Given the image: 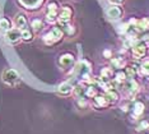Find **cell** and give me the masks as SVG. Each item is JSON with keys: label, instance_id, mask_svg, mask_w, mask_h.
<instances>
[{"label": "cell", "instance_id": "cell-10", "mask_svg": "<svg viewBox=\"0 0 149 134\" xmlns=\"http://www.w3.org/2000/svg\"><path fill=\"white\" fill-rule=\"evenodd\" d=\"M94 101H93V104L96 107H106V106L110 104L108 102V100L104 97V96H94Z\"/></svg>", "mask_w": 149, "mask_h": 134}, {"label": "cell", "instance_id": "cell-2", "mask_svg": "<svg viewBox=\"0 0 149 134\" xmlns=\"http://www.w3.org/2000/svg\"><path fill=\"white\" fill-rule=\"evenodd\" d=\"M63 37V31L59 28V27H55V28H52L50 31L47 35L43 36V41H45V43L47 45H54L56 43L57 41H60Z\"/></svg>", "mask_w": 149, "mask_h": 134}, {"label": "cell", "instance_id": "cell-5", "mask_svg": "<svg viewBox=\"0 0 149 134\" xmlns=\"http://www.w3.org/2000/svg\"><path fill=\"white\" fill-rule=\"evenodd\" d=\"M73 17V9L69 5H65L64 8L60 9V12L57 13V19L59 22H69Z\"/></svg>", "mask_w": 149, "mask_h": 134}, {"label": "cell", "instance_id": "cell-6", "mask_svg": "<svg viewBox=\"0 0 149 134\" xmlns=\"http://www.w3.org/2000/svg\"><path fill=\"white\" fill-rule=\"evenodd\" d=\"M5 39L9 43H17L19 40H22V35H21V29L14 28V29H9L5 35Z\"/></svg>", "mask_w": 149, "mask_h": 134}, {"label": "cell", "instance_id": "cell-8", "mask_svg": "<svg viewBox=\"0 0 149 134\" xmlns=\"http://www.w3.org/2000/svg\"><path fill=\"white\" fill-rule=\"evenodd\" d=\"M14 23H15V27L18 29H24L27 28V17L23 14V13H19V14L15 15L14 18Z\"/></svg>", "mask_w": 149, "mask_h": 134}, {"label": "cell", "instance_id": "cell-14", "mask_svg": "<svg viewBox=\"0 0 149 134\" xmlns=\"http://www.w3.org/2000/svg\"><path fill=\"white\" fill-rule=\"evenodd\" d=\"M21 35H22V40L26 41V42H29V41L33 40V33L29 28H24L21 31Z\"/></svg>", "mask_w": 149, "mask_h": 134}, {"label": "cell", "instance_id": "cell-7", "mask_svg": "<svg viewBox=\"0 0 149 134\" xmlns=\"http://www.w3.org/2000/svg\"><path fill=\"white\" fill-rule=\"evenodd\" d=\"M133 55L135 58H144L147 55V46L144 42H138L133 46Z\"/></svg>", "mask_w": 149, "mask_h": 134}, {"label": "cell", "instance_id": "cell-18", "mask_svg": "<svg viewBox=\"0 0 149 134\" xmlns=\"http://www.w3.org/2000/svg\"><path fill=\"white\" fill-rule=\"evenodd\" d=\"M31 26H32V29L36 31V32H38V31H41L43 28V23L41 19H33L31 22Z\"/></svg>", "mask_w": 149, "mask_h": 134}, {"label": "cell", "instance_id": "cell-26", "mask_svg": "<svg viewBox=\"0 0 149 134\" xmlns=\"http://www.w3.org/2000/svg\"><path fill=\"white\" fill-rule=\"evenodd\" d=\"M135 73H136V70H135V68L134 67H129L127 68V74H129V77H134Z\"/></svg>", "mask_w": 149, "mask_h": 134}, {"label": "cell", "instance_id": "cell-21", "mask_svg": "<svg viewBox=\"0 0 149 134\" xmlns=\"http://www.w3.org/2000/svg\"><path fill=\"white\" fill-rule=\"evenodd\" d=\"M74 95H75L78 98H82L84 96V88L83 87H77L75 89H74Z\"/></svg>", "mask_w": 149, "mask_h": 134}, {"label": "cell", "instance_id": "cell-13", "mask_svg": "<svg viewBox=\"0 0 149 134\" xmlns=\"http://www.w3.org/2000/svg\"><path fill=\"white\" fill-rule=\"evenodd\" d=\"M26 8L28 9H33V8H37V5H40L41 0H19Z\"/></svg>", "mask_w": 149, "mask_h": 134}, {"label": "cell", "instance_id": "cell-1", "mask_svg": "<svg viewBox=\"0 0 149 134\" xmlns=\"http://www.w3.org/2000/svg\"><path fill=\"white\" fill-rule=\"evenodd\" d=\"M3 82L9 86H15L17 83H19V81H21V78H19V74L18 72L14 70V69H5L3 72Z\"/></svg>", "mask_w": 149, "mask_h": 134}, {"label": "cell", "instance_id": "cell-23", "mask_svg": "<svg viewBox=\"0 0 149 134\" xmlns=\"http://www.w3.org/2000/svg\"><path fill=\"white\" fill-rule=\"evenodd\" d=\"M144 129H149V120H143L139 124V130H144Z\"/></svg>", "mask_w": 149, "mask_h": 134}, {"label": "cell", "instance_id": "cell-24", "mask_svg": "<svg viewBox=\"0 0 149 134\" xmlns=\"http://www.w3.org/2000/svg\"><path fill=\"white\" fill-rule=\"evenodd\" d=\"M141 72H143L144 74L149 75V60L143 63V65H141Z\"/></svg>", "mask_w": 149, "mask_h": 134}, {"label": "cell", "instance_id": "cell-3", "mask_svg": "<svg viewBox=\"0 0 149 134\" xmlns=\"http://www.w3.org/2000/svg\"><path fill=\"white\" fill-rule=\"evenodd\" d=\"M129 26H131L133 28H135V31H139V32H145V31H149V18L148 17H144V18L140 19H135L133 18L129 23Z\"/></svg>", "mask_w": 149, "mask_h": 134}, {"label": "cell", "instance_id": "cell-4", "mask_svg": "<svg viewBox=\"0 0 149 134\" xmlns=\"http://www.w3.org/2000/svg\"><path fill=\"white\" fill-rule=\"evenodd\" d=\"M107 14V18L111 19V20H117V19H121L124 15V9L121 8L120 5H113V6H110L106 12Z\"/></svg>", "mask_w": 149, "mask_h": 134}, {"label": "cell", "instance_id": "cell-19", "mask_svg": "<svg viewBox=\"0 0 149 134\" xmlns=\"http://www.w3.org/2000/svg\"><path fill=\"white\" fill-rule=\"evenodd\" d=\"M46 20L49 23H55L57 20V12H47L46 13Z\"/></svg>", "mask_w": 149, "mask_h": 134}, {"label": "cell", "instance_id": "cell-20", "mask_svg": "<svg viewBox=\"0 0 149 134\" xmlns=\"http://www.w3.org/2000/svg\"><path fill=\"white\" fill-rule=\"evenodd\" d=\"M59 10V3L57 1H50L47 4V12H57Z\"/></svg>", "mask_w": 149, "mask_h": 134}, {"label": "cell", "instance_id": "cell-27", "mask_svg": "<svg viewBox=\"0 0 149 134\" xmlns=\"http://www.w3.org/2000/svg\"><path fill=\"white\" fill-rule=\"evenodd\" d=\"M108 1H110L111 4H113V5H120L121 3H124V0H108Z\"/></svg>", "mask_w": 149, "mask_h": 134}, {"label": "cell", "instance_id": "cell-28", "mask_svg": "<svg viewBox=\"0 0 149 134\" xmlns=\"http://www.w3.org/2000/svg\"><path fill=\"white\" fill-rule=\"evenodd\" d=\"M103 54H104V56H106V58H107V56H108V58L111 56V51H107V50H106V51H104Z\"/></svg>", "mask_w": 149, "mask_h": 134}, {"label": "cell", "instance_id": "cell-9", "mask_svg": "<svg viewBox=\"0 0 149 134\" xmlns=\"http://www.w3.org/2000/svg\"><path fill=\"white\" fill-rule=\"evenodd\" d=\"M60 65H61L63 68H69L72 67L74 64V56L72 54H64L61 58H60Z\"/></svg>", "mask_w": 149, "mask_h": 134}, {"label": "cell", "instance_id": "cell-17", "mask_svg": "<svg viewBox=\"0 0 149 134\" xmlns=\"http://www.w3.org/2000/svg\"><path fill=\"white\" fill-rule=\"evenodd\" d=\"M104 97L108 100V102H115L116 100L118 98V95L116 91H112V89H108L106 92V95H104Z\"/></svg>", "mask_w": 149, "mask_h": 134}, {"label": "cell", "instance_id": "cell-11", "mask_svg": "<svg viewBox=\"0 0 149 134\" xmlns=\"http://www.w3.org/2000/svg\"><path fill=\"white\" fill-rule=\"evenodd\" d=\"M9 29H12V22L5 17L0 18V31L1 32H8Z\"/></svg>", "mask_w": 149, "mask_h": 134}, {"label": "cell", "instance_id": "cell-25", "mask_svg": "<svg viewBox=\"0 0 149 134\" xmlns=\"http://www.w3.org/2000/svg\"><path fill=\"white\" fill-rule=\"evenodd\" d=\"M116 78H117V81L124 82L125 79H126V74L123 73V72H120V73H117V74H116Z\"/></svg>", "mask_w": 149, "mask_h": 134}, {"label": "cell", "instance_id": "cell-16", "mask_svg": "<svg viewBox=\"0 0 149 134\" xmlns=\"http://www.w3.org/2000/svg\"><path fill=\"white\" fill-rule=\"evenodd\" d=\"M59 28L63 31V32L65 33H69V35H72L73 33V27L69 25V22H59Z\"/></svg>", "mask_w": 149, "mask_h": 134}, {"label": "cell", "instance_id": "cell-22", "mask_svg": "<svg viewBox=\"0 0 149 134\" xmlns=\"http://www.w3.org/2000/svg\"><path fill=\"white\" fill-rule=\"evenodd\" d=\"M111 64H112V67H115V68H121L124 65V61H121L120 59H112L111 60Z\"/></svg>", "mask_w": 149, "mask_h": 134}, {"label": "cell", "instance_id": "cell-15", "mask_svg": "<svg viewBox=\"0 0 149 134\" xmlns=\"http://www.w3.org/2000/svg\"><path fill=\"white\" fill-rule=\"evenodd\" d=\"M144 109H145V106H144L143 102H135V105H134V115L135 116H140L144 112Z\"/></svg>", "mask_w": 149, "mask_h": 134}, {"label": "cell", "instance_id": "cell-12", "mask_svg": "<svg viewBox=\"0 0 149 134\" xmlns=\"http://www.w3.org/2000/svg\"><path fill=\"white\" fill-rule=\"evenodd\" d=\"M73 91V87H72V84L70 83H63V84H60V87L59 89H57V92H59L60 95H69L70 92Z\"/></svg>", "mask_w": 149, "mask_h": 134}]
</instances>
